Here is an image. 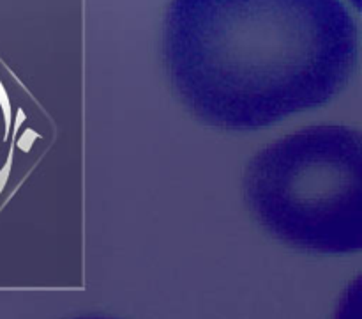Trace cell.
<instances>
[{"instance_id":"1","label":"cell","mask_w":362,"mask_h":319,"mask_svg":"<svg viewBox=\"0 0 362 319\" xmlns=\"http://www.w3.org/2000/svg\"><path fill=\"white\" fill-rule=\"evenodd\" d=\"M163 57L197 119L255 131L339 94L359 30L341 0H172Z\"/></svg>"},{"instance_id":"2","label":"cell","mask_w":362,"mask_h":319,"mask_svg":"<svg viewBox=\"0 0 362 319\" xmlns=\"http://www.w3.org/2000/svg\"><path fill=\"white\" fill-rule=\"evenodd\" d=\"M247 208L283 243L313 254L362 248V137L349 126H308L247 162Z\"/></svg>"},{"instance_id":"3","label":"cell","mask_w":362,"mask_h":319,"mask_svg":"<svg viewBox=\"0 0 362 319\" xmlns=\"http://www.w3.org/2000/svg\"><path fill=\"white\" fill-rule=\"evenodd\" d=\"M354 4H356V6H357V9H359V0H354Z\"/></svg>"}]
</instances>
